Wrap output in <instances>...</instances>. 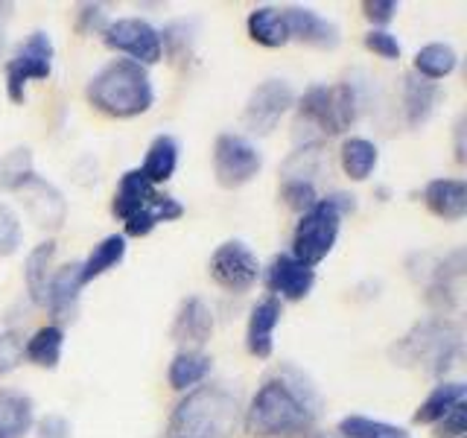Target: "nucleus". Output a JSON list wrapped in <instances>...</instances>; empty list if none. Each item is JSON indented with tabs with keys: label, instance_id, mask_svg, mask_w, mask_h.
I'll return each instance as SVG.
<instances>
[{
	"label": "nucleus",
	"instance_id": "nucleus-16",
	"mask_svg": "<svg viewBox=\"0 0 467 438\" xmlns=\"http://www.w3.org/2000/svg\"><path fill=\"white\" fill-rule=\"evenodd\" d=\"M170 336L184 348H202L213 336V310L202 296H187L175 310Z\"/></svg>",
	"mask_w": 467,
	"mask_h": 438
},
{
	"label": "nucleus",
	"instance_id": "nucleus-43",
	"mask_svg": "<svg viewBox=\"0 0 467 438\" xmlns=\"http://www.w3.org/2000/svg\"><path fill=\"white\" fill-rule=\"evenodd\" d=\"M456 161L464 164V117L456 120Z\"/></svg>",
	"mask_w": 467,
	"mask_h": 438
},
{
	"label": "nucleus",
	"instance_id": "nucleus-32",
	"mask_svg": "<svg viewBox=\"0 0 467 438\" xmlns=\"http://www.w3.org/2000/svg\"><path fill=\"white\" fill-rule=\"evenodd\" d=\"M36 167H33V155H29L26 146H18L9 155L0 158V190H9V193H21V190L36 179Z\"/></svg>",
	"mask_w": 467,
	"mask_h": 438
},
{
	"label": "nucleus",
	"instance_id": "nucleus-19",
	"mask_svg": "<svg viewBox=\"0 0 467 438\" xmlns=\"http://www.w3.org/2000/svg\"><path fill=\"white\" fill-rule=\"evenodd\" d=\"M36 427V403L26 391L0 386V438H26Z\"/></svg>",
	"mask_w": 467,
	"mask_h": 438
},
{
	"label": "nucleus",
	"instance_id": "nucleus-23",
	"mask_svg": "<svg viewBox=\"0 0 467 438\" xmlns=\"http://www.w3.org/2000/svg\"><path fill=\"white\" fill-rule=\"evenodd\" d=\"M126 252H129V243H126L123 234H109V237H102L91 248V252H88V257L79 260V281H82V287L94 284L97 277H102L106 272L120 266Z\"/></svg>",
	"mask_w": 467,
	"mask_h": 438
},
{
	"label": "nucleus",
	"instance_id": "nucleus-33",
	"mask_svg": "<svg viewBox=\"0 0 467 438\" xmlns=\"http://www.w3.org/2000/svg\"><path fill=\"white\" fill-rule=\"evenodd\" d=\"M161 33V47L170 58H187L193 53V44H196V24L193 21H172Z\"/></svg>",
	"mask_w": 467,
	"mask_h": 438
},
{
	"label": "nucleus",
	"instance_id": "nucleus-12",
	"mask_svg": "<svg viewBox=\"0 0 467 438\" xmlns=\"http://www.w3.org/2000/svg\"><path fill=\"white\" fill-rule=\"evenodd\" d=\"M292 109H296V91H292V85L286 79H266L248 97L243 123L252 135H272Z\"/></svg>",
	"mask_w": 467,
	"mask_h": 438
},
{
	"label": "nucleus",
	"instance_id": "nucleus-35",
	"mask_svg": "<svg viewBox=\"0 0 467 438\" xmlns=\"http://www.w3.org/2000/svg\"><path fill=\"white\" fill-rule=\"evenodd\" d=\"M24 243V225L21 216L9 204L0 202V257H12Z\"/></svg>",
	"mask_w": 467,
	"mask_h": 438
},
{
	"label": "nucleus",
	"instance_id": "nucleus-34",
	"mask_svg": "<svg viewBox=\"0 0 467 438\" xmlns=\"http://www.w3.org/2000/svg\"><path fill=\"white\" fill-rule=\"evenodd\" d=\"M281 199H284V204H286L289 211L304 214V211H310L321 196H318V190H316L313 182H304V179H284V182H281Z\"/></svg>",
	"mask_w": 467,
	"mask_h": 438
},
{
	"label": "nucleus",
	"instance_id": "nucleus-18",
	"mask_svg": "<svg viewBox=\"0 0 467 438\" xmlns=\"http://www.w3.org/2000/svg\"><path fill=\"white\" fill-rule=\"evenodd\" d=\"M423 204L427 211L444 223H462L467 216V182L464 179H432L423 187Z\"/></svg>",
	"mask_w": 467,
	"mask_h": 438
},
{
	"label": "nucleus",
	"instance_id": "nucleus-17",
	"mask_svg": "<svg viewBox=\"0 0 467 438\" xmlns=\"http://www.w3.org/2000/svg\"><path fill=\"white\" fill-rule=\"evenodd\" d=\"M284 318V304L266 296L260 298L252 313H248V325H245V348L248 354L257 360H269L275 350V330Z\"/></svg>",
	"mask_w": 467,
	"mask_h": 438
},
{
	"label": "nucleus",
	"instance_id": "nucleus-42",
	"mask_svg": "<svg viewBox=\"0 0 467 438\" xmlns=\"http://www.w3.org/2000/svg\"><path fill=\"white\" fill-rule=\"evenodd\" d=\"M12 4H0V53H4V44H6V29L12 21Z\"/></svg>",
	"mask_w": 467,
	"mask_h": 438
},
{
	"label": "nucleus",
	"instance_id": "nucleus-25",
	"mask_svg": "<svg viewBox=\"0 0 467 438\" xmlns=\"http://www.w3.org/2000/svg\"><path fill=\"white\" fill-rule=\"evenodd\" d=\"M53 263H56V243L44 240L33 245V252L24 260V284H26V296L33 304L44 307V296H47V284L53 277Z\"/></svg>",
	"mask_w": 467,
	"mask_h": 438
},
{
	"label": "nucleus",
	"instance_id": "nucleus-22",
	"mask_svg": "<svg viewBox=\"0 0 467 438\" xmlns=\"http://www.w3.org/2000/svg\"><path fill=\"white\" fill-rule=\"evenodd\" d=\"M213 371V360L211 354H204L202 348H182L179 354L170 360L167 369V380L175 391H190L202 386L204 380Z\"/></svg>",
	"mask_w": 467,
	"mask_h": 438
},
{
	"label": "nucleus",
	"instance_id": "nucleus-7",
	"mask_svg": "<svg viewBox=\"0 0 467 438\" xmlns=\"http://www.w3.org/2000/svg\"><path fill=\"white\" fill-rule=\"evenodd\" d=\"M357 211V196L336 190V193L321 196L310 211L298 216V225L292 231V257L301 260L304 266L316 269L321 260L336 248L342 231V216Z\"/></svg>",
	"mask_w": 467,
	"mask_h": 438
},
{
	"label": "nucleus",
	"instance_id": "nucleus-29",
	"mask_svg": "<svg viewBox=\"0 0 467 438\" xmlns=\"http://www.w3.org/2000/svg\"><path fill=\"white\" fill-rule=\"evenodd\" d=\"M379 164V146L368 138H345L339 146V167L350 182H368Z\"/></svg>",
	"mask_w": 467,
	"mask_h": 438
},
{
	"label": "nucleus",
	"instance_id": "nucleus-2",
	"mask_svg": "<svg viewBox=\"0 0 467 438\" xmlns=\"http://www.w3.org/2000/svg\"><path fill=\"white\" fill-rule=\"evenodd\" d=\"M365 106L357 82L336 85H310L301 97H296V143L321 146L327 138L348 131L359 120Z\"/></svg>",
	"mask_w": 467,
	"mask_h": 438
},
{
	"label": "nucleus",
	"instance_id": "nucleus-9",
	"mask_svg": "<svg viewBox=\"0 0 467 438\" xmlns=\"http://www.w3.org/2000/svg\"><path fill=\"white\" fill-rule=\"evenodd\" d=\"M263 170V152L257 143L237 131H223L213 141V175L216 184L225 190H237L248 184Z\"/></svg>",
	"mask_w": 467,
	"mask_h": 438
},
{
	"label": "nucleus",
	"instance_id": "nucleus-41",
	"mask_svg": "<svg viewBox=\"0 0 467 438\" xmlns=\"http://www.w3.org/2000/svg\"><path fill=\"white\" fill-rule=\"evenodd\" d=\"M36 435L38 438H73V427L65 415H44V418H36Z\"/></svg>",
	"mask_w": 467,
	"mask_h": 438
},
{
	"label": "nucleus",
	"instance_id": "nucleus-1",
	"mask_svg": "<svg viewBox=\"0 0 467 438\" xmlns=\"http://www.w3.org/2000/svg\"><path fill=\"white\" fill-rule=\"evenodd\" d=\"M321 412L316 386L298 369L284 365L257 386L243 412V427L254 438H298L313 433Z\"/></svg>",
	"mask_w": 467,
	"mask_h": 438
},
{
	"label": "nucleus",
	"instance_id": "nucleus-27",
	"mask_svg": "<svg viewBox=\"0 0 467 438\" xmlns=\"http://www.w3.org/2000/svg\"><path fill=\"white\" fill-rule=\"evenodd\" d=\"M464 394H467V386L462 380H441V383L432 386V391L418 403L412 421L420 423V427H435L452 406L464 401Z\"/></svg>",
	"mask_w": 467,
	"mask_h": 438
},
{
	"label": "nucleus",
	"instance_id": "nucleus-14",
	"mask_svg": "<svg viewBox=\"0 0 467 438\" xmlns=\"http://www.w3.org/2000/svg\"><path fill=\"white\" fill-rule=\"evenodd\" d=\"M79 298H82L79 263H65V266L53 269V277L47 284V296H44V307H47L53 325H58V328L70 325L79 313Z\"/></svg>",
	"mask_w": 467,
	"mask_h": 438
},
{
	"label": "nucleus",
	"instance_id": "nucleus-28",
	"mask_svg": "<svg viewBox=\"0 0 467 438\" xmlns=\"http://www.w3.org/2000/svg\"><path fill=\"white\" fill-rule=\"evenodd\" d=\"M179 152H182V146H179V141H175L172 135H158L150 143L143 164L138 170L143 172V179L150 182V184H155V187L167 184L175 175V170H179Z\"/></svg>",
	"mask_w": 467,
	"mask_h": 438
},
{
	"label": "nucleus",
	"instance_id": "nucleus-8",
	"mask_svg": "<svg viewBox=\"0 0 467 438\" xmlns=\"http://www.w3.org/2000/svg\"><path fill=\"white\" fill-rule=\"evenodd\" d=\"M53 62H56V47L50 33L44 29H36L29 33L18 50L12 53V58L4 65L6 70V97L12 102H26V85L29 82H47L53 73Z\"/></svg>",
	"mask_w": 467,
	"mask_h": 438
},
{
	"label": "nucleus",
	"instance_id": "nucleus-3",
	"mask_svg": "<svg viewBox=\"0 0 467 438\" xmlns=\"http://www.w3.org/2000/svg\"><path fill=\"white\" fill-rule=\"evenodd\" d=\"M85 97L88 106L111 120H131L155 106V85L150 68L131 58H111L88 79Z\"/></svg>",
	"mask_w": 467,
	"mask_h": 438
},
{
	"label": "nucleus",
	"instance_id": "nucleus-10",
	"mask_svg": "<svg viewBox=\"0 0 467 438\" xmlns=\"http://www.w3.org/2000/svg\"><path fill=\"white\" fill-rule=\"evenodd\" d=\"M102 44L143 68L158 65L161 58H164L158 26H152L146 18H135V15L109 21V26L102 29Z\"/></svg>",
	"mask_w": 467,
	"mask_h": 438
},
{
	"label": "nucleus",
	"instance_id": "nucleus-40",
	"mask_svg": "<svg viewBox=\"0 0 467 438\" xmlns=\"http://www.w3.org/2000/svg\"><path fill=\"white\" fill-rule=\"evenodd\" d=\"M398 12H400V4H394V0H365L362 4L365 21H371L374 29H386L394 18H398Z\"/></svg>",
	"mask_w": 467,
	"mask_h": 438
},
{
	"label": "nucleus",
	"instance_id": "nucleus-15",
	"mask_svg": "<svg viewBox=\"0 0 467 438\" xmlns=\"http://www.w3.org/2000/svg\"><path fill=\"white\" fill-rule=\"evenodd\" d=\"M286 24H289V38L301 41L306 47L316 50H336L342 41L339 26L327 21L325 15H318L310 6H284Z\"/></svg>",
	"mask_w": 467,
	"mask_h": 438
},
{
	"label": "nucleus",
	"instance_id": "nucleus-37",
	"mask_svg": "<svg viewBox=\"0 0 467 438\" xmlns=\"http://www.w3.org/2000/svg\"><path fill=\"white\" fill-rule=\"evenodd\" d=\"M362 41H365V47H368L374 56L386 58V62H398L400 53H403L398 36L389 33V29H368Z\"/></svg>",
	"mask_w": 467,
	"mask_h": 438
},
{
	"label": "nucleus",
	"instance_id": "nucleus-44",
	"mask_svg": "<svg viewBox=\"0 0 467 438\" xmlns=\"http://www.w3.org/2000/svg\"><path fill=\"white\" fill-rule=\"evenodd\" d=\"M310 438H339V435H325V433H313Z\"/></svg>",
	"mask_w": 467,
	"mask_h": 438
},
{
	"label": "nucleus",
	"instance_id": "nucleus-39",
	"mask_svg": "<svg viewBox=\"0 0 467 438\" xmlns=\"http://www.w3.org/2000/svg\"><path fill=\"white\" fill-rule=\"evenodd\" d=\"M432 430H435L432 433L435 438H464V433H467V403L462 401V403L452 406Z\"/></svg>",
	"mask_w": 467,
	"mask_h": 438
},
{
	"label": "nucleus",
	"instance_id": "nucleus-6",
	"mask_svg": "<svg viewBox=\"0 0 467 438\" xmlns=\"http://www.w3.org/2000/svg\"><path fill=\"white\" fill-rule=\"evenodd\" d=\"M111 214L123 223V237H150V234L164 225V223H175V219L184 216V204L170 196L161 193L155 184H150L143 179V172L126 170L120 175L111 199Z\"/></svg>",
	"mask_w": 467,
	"mask_h": 438
},
{
	"label": "nucleus",
	"instance_id": "nucleus-11",
	"mask_svg": "<svg viewBox=\"0 0 467 438\" xmlns=\"http://www.w3.org/2000/svg\"><path fill=\"white\" fill-rule=\"evenodd\" d=\"M208 275L219 289L243 296V292H248L260 281L263 266L257 255L243 240H225L223 245H216V252L211 255Z\"/></svg>",
	"mask_w": 467,
	"mask_h": 438
},
{
	"label": "nucleus",
	"instance_id": "nucleus-30",
	"mask_svg": "<svg viewBox=\"0 0 467 438\" xmlns=\"http://www.w3.org/2000/svg\"><path fill=\"white\" fill-rule=\"evenodd\" d=\"M415 70L420 79H430V82H438V79H447L452 70L459 68V53L452 44H444V41H432V44H423V47L415 53Z\"/></svg>",
	"mask_w": 467,
	"mask_h": 438
},
{
	"label": "nucleus",
	"instance_id": "nucleus-20",
	"mask_svg": "<svg viewBox=\"0 0 467 438\" xmlns=\"http://www.w3.org/2000/svg\"><path fill=\"white\" fill-rule=\"evenodd\" d=\"M438 102H441V85L420 79L418 73H406L403 77V114L406 123L418 129L435 114Z\"/></svg>",
	"mask_w": 467,
	"mask_h": 438
},
{
	"label": "nucleus",
	"instance_id": "nucleus-26",
	"mask_svg": "<svg viewBox=\"0 0 467 438\" xmlns=\"http://www.w3.org/2000/svg\"><path fill=\"white\" fill-rule=\"evenodd\" d=\"M62 350H65V328L58 325H44L38 330H33L24 339V360L38 365V369H58V362H62Z\"/></svg>",
	"mask_w": 467,
	"mask_h": 438
},
{
	"label": "nucleus",
	"instance_id": "nucleus-38",
	"mask_svg": "<svg viewBox=\"0 0 467 438\" xmlns=\"http://www.w3.org/2000/svg\"><path fill=\"white\" fill-rule=\"evenodd\" d=\"M109 12H106V6L102 4H82L79 9H77V33H82V36H102V29L109 26Z\"/></svg>",
	"mask_w": 467,
	"mask_h": 438
},
{
	"label": "nucleus",
	"instance_id": "nucleus-13",
	"mask_svg": "<svg viewBox=\"0 0 467 438\" xmlns=\"http://www.w3.org/2000/svg\"><path fill=\"white\" fill-rule=\"evenodd\" d=\"M263 284L272 292V298L277 301H304L316 287V269L304 266L301 260H296L289 252L275 255L263 275Z\"/></svg>",
	"mask_w": 467,
	"mask_h": 438
},
{
	"label": "nucleus",
	"instance_id": "nucleus-36",
	"mask_svg": "<svg viewBox=\"0 0 467 438\" xmlns=\"http://www.w3.org/2000/svg\"><path fill=\"white\" fill-rule=\"evenodd\" d=\"M24 362V333L4 330L0 333V380L12 374Z\"/></svg>",
	"mask_w": 467,
	"mask_h": 438
},
{
	"label": "nucleus",
	"instance_id": "nucleus-21",
	"mask_svg": "<svg viewBox=\"0 0 467 438\" xmlns=\"http://www.w3.org/2000/svg\"><path fill=\"white\" fill-rule=\"evenodd\" d=\"M245 29H248V38H252L254 44H260V47H269V50L286 47V44L292 41L286 15L281 6H254L245 18Z\"/></svg>",
	"mask_w": 467,
	"mask_h": 438
},
{
	"label": "nucleus",
	"instance_id": "nucleus-31",
	"mask_svg": "<svg viewBox=\"0 0 467 438\" xmlns=\"http://www.w3.org/2000/svg\"><path fill=\"white\" fill-rule=\"evenodd\" d=\"M336 435L339 438H412L406 427L400 423H389L379 418H368V415H345L336 427Z\"/></svg>",
	"mask_w": 467,
	"mask_h": 438
},
{
	"label": "nucleus",
	"instance_id": "nucleus-4",
	"mask_svg": "<svg viewBox=\"0 0 467 438\" xmlns=\"http://www.w3.org/2000/svg\"><path fill=\"white\" fill-rule=\"evenodd\" d=\"M243 421L237 394L225 386H196L175 403L167 438H234Z\"/></svg>",
	"mask_w": 467,
	"mask_h": 438
},
{
	"label": "nucleus",
	"instance_id": "nucleus-5",
	"mask_svg": "<svg viewBox=\"0 0 467 438\" xmlns=\"http://www.w3.org/2000/svg\"><path fill=\"white\" fill-rule=\"evenodd\" d=\"M462 325L450 316H432L409 328L389 348V357L400 369L444 377L462 357Z\"/></svg>",
	"mask_w": 467,
	"mask_h": 438
},
{
	"label": "nucleus",
	"instance_id": "nucleus-24",
	"mask_svg": "<svg viewBox=\"0 0 467 438\" xmlns=\"http://www.w3.org/2000/svg\"><path fill=\"white\" fill-rule=\"evenodd\" d=\"M21 193L26 196V211L36 216L38 225H50V228H58L65 219V199L62 193L50 184L44 182L41 175H36L33 182H29Z\"/></svg>",
	"mask_w": 467,
	"mask_h": 438
}]
</instances>
